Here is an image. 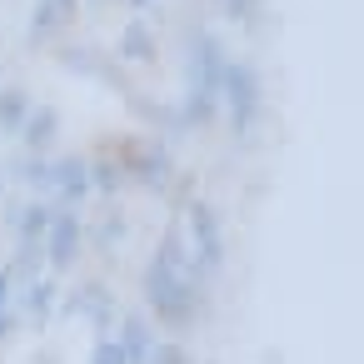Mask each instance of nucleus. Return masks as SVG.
Returning <instances> with one entry per match:
<instances>
[{"instance_id": "nucleus-10", "label": "nucleus", "mask_w": 364, "mask_h": 364, "mask_svg": "<svg viewBox=\"0 0 364 364\" xmlns=\"http://www.w3.org/2000/svg\"><path fill=\"white\" fill-rule=\"evenodd\" d=\"M120 55H125L130 65H140V60L150 65V60H155V36L145 31V21H130V26L120 31Z\"/></svg>"}, {"instance_id": "nucleus-12", "label": "nucleus", "mask_w": 364, "mask_h": 364, "mask_svg": "<svg viewBox=\"0 0 364 364\" xmlns=\"http://www.w3.org/2000/svg\"><path fill=\"white\" fill-rule=\"evenodd\" d=\"M26 115H31V95L26 90H0V130L6 135H21V125H26Z\"/></svg>"}, {"instance_id": "nucleus-19", "label": "nucleus", "mask_w": 364, "mask_h": 364, "mask_svg": "<svg viewBox=\"0 0 364 364\" xmlns=\"http://www.w3.org/2000/svg\"><path fill=\"white\" fill-rule=\"evenodd\" d=\"M120 235H125V220H120V215H110V225L100 230V245H115Z\"/></svg>"}, {"instance_id": "nucleus-16", "label": "nucleus", "mask_w": 364, "mask_h": 364, "mask_svg": "<svg viewBox=\"0 0 364 364\" xmlns=\"http://www.w3.org/2000/svg\"><path fill=\"white\" fill-rule=\"evenodd\" d=\"M90 364H125V349H120V339H115V334L95 339V349H90Z\"/></svg>"}, {"instance_id": "nucleus-6", "label": "nucleus", "mask_w": 364, "mask_h": 364, "mask_svg": "<svg viewBox=\"0 0 364 364\" xmlns=\"http://www.w3.org/2000/svg\"><path fill=\"white\" fill-rule=\"evenodd\" d=\"M55 304H60L55 274H41V279H31V284L21 289V314H31V324H46V319L55 314Z\"/></svg>"}, {"instance_id": "nucleus-22", "label": "nucleus", "mask_w": 364, "mask_h": 364, "mask_svg": "<svg viewBox=\"0 0 364 364\" xmlns=\"http://www.w3.org/2000/svg\"><path fill=\"white\" fill-rule=\"evenodd\" d=\"M125 6H130V11H145V6H150V0H125Z\"/></svg>"}, {"instance_id": "nucleus-5", "label": "nucleus", "mask_w": 364, "mask_h": 364, "mask_svg": "<svg viewBox=\"0 0 364 364\" xmlns=\"http://www.w3.org/2000/svg\"><path fill=\"white\" fill-rule=\"evenodd\" d=\"M50 190H60V195H65V210H75V205L90 195V160L65 155L60 165H50Z\"/></svg>"}, {"instance_id": "nucleus-17", "label": "nucleus", "mask_w": 364, "mask_h": 364, "mask_svg": "<svg viewBox=\"0 0 364 364\" xmlns=\"http://www.w3.org/2000/svg\"><path fill=\"white\" fill-rule=\"evenodd\" d=\"M145 364H190V354H185L180 344H155Z\"/></svg>"}, {"instance_id": "nucleus-7", "label": "nucleus", "mask_w": 364, "mask_h": 364, "mask_svg": "<svg viewBox=\"0 0 364 364\" xmlns=\"http://www.w3.org/2000/svg\"><path fill=\"white\" fill-rule=\"evenodd\" d=\"M115 339H120V349H125V364H145V359H150V349L160 344V339H155V329H150L140 314H120Z\"/></svg>"}, {"instance_id": "nucleus-4", "label": "nucleus", "mask_w": 364, "mask_h": 364, "mask_svg": "<svg viewBox=\"0 0 364 364\" xmlns=\"http://www.w3.org/2000/svg\"><path fill=\"white\" fill-rule=\"evenodd\" d=\"M80 259V215L75 210H55L50 230H46V264L50 269H70Z\"/></svg>"}, {"instance_id": "nucleus-1", "label": "nucleus", "mask_w": 364, "mask_h": 364, "mask_svg": "<svg viewBox=\"0 0 364 364\" xmlns=\"http://www.w3.org/2000/svg\"><path fill=\"white\" fill-rule=\"evenodd\" d=\"M145 299H150V309H155V319H160V324L185 329V324L195 319L200 284H195V279H185V274H175V269L165 264V255L155 250V259L145 264Z\"/></svg>"}, {"instance_id": "nucleus-9", "label": "nucleus", "mask_w": 364, "mask_h": 364, "mask_svg": "<svg viewBox=\"0 0 364 364\" xmlns=\"http://www.w3.org/2000/svg\"><path fill=\"white\" fill-rule=\"evenodd\" d=\"M50 205L46 200H31V205H21V215H16V235H21V245H41L46 240V230H50Z\"/></svg>"}, {"instance_id": "nucleus-20", "label": "nucleus", "mask_w": 364, "mask_h": 364, "mask_svg": "<svg viewBox=\"0 0 364 364\" xmlns=\"http://www.w3.org/2000/svg\"><path fill=\"white\" fill-rule=\"evenodd\" d=\"M250 6H255V0H225V11H230V21H250Z\"/></svg>"}, {"instance_id": "nucleus-2", "label": "nucleus", "mask_w": 364, "mask_h": 364, "mask_svg": "<svg viewBox=\"0 0 364 364\" xmlns=\"http://www.w3.org/2000/svg\"><path fill=\"white\" fill-rule=\"evenodd\" d=\"M185 245H190L200 274H215V269H220V259H225V235H220V220H215V210H210L205 200H190V210H185Z\"/></svg>"}, {"instance_id": "nucleus-3", "label": "nucleus", "mask_w": 364, "mask_h": 364, "mask_svg": "<svg viewBox=\"0 0 364 364\" xmlns=\"http://www.w3.org/2000/svg\"><path fill=\"white\" fill-rule=\"evenodd\" d=\"M220 100H225V110H230L235 135H245V130H250V120H255V110H259V85H255V70H250V65L225 60V70H220Z\"/></svg>"}, {"instance_id": "nucleus-14", "label": "nucleus", "mask_w": 364, "mask_h": 364, "mask_svg": "<svg viewBox=\"0 0 364 364\" xmlns=\"http://www.w3.org/2000/svg\"><path fill=\"white\" fill-rule=\"evenodd\" d=\"M90 324H95V334L105 339V334H115V324H120V309H115V299L110 294H100L95 299V309H90Z\"/></svg>"}, {"instance_id": "nucleus-15", "label": "nucleus", "mask_w": 364, "mask_h": 364, "mask_svg": "<svg viewBox=\"0 0 364 364\" xmlns=\"http://www.w3.org/2000/svg\"><path fill=\"white\" fill-rule=\"evenodd\" d=\"M21 180H26V185H36V190H50V160L26 155V160H21Z\"/></svg>"}, {"instance_id": "nucleus-8", "label": "nucleus", "mask_w": 364, "mask_h": 364, "mask_svg": "<svg viewBox=\"0 0 364 364\" xmlns=\"http://www.w3.org/2000/svg\"><path fill=\"white\" fill-rule=\"evenodd\" d=\"M55 125H60V115H55L50 105H31V115H26V125H21L26 150H31V155H41V150L55 140Z\"/></svg>"}, {"instance_id": "nucleus-18", "label": "nucleus", "mask_w": 364, "mask_h": 364, "mask_svg": "<svg viewBox=\"0 0 364 364\" xmlns=\"http://www.w3.org/2000/svg\"><path fill=\"white\" fill-rule=\"evenodd\" d=\"M16 324H21V314H16V309H0V344L16 339Z\"/></svg>"}, {"instance_id": "nucleus-21", "label": "nucleus", "mask_w": 364, "mask_h": 364, "mask_svg": "<svg viewBox=\"0 0 364 364\" xmlns=\"http://www.w3.org/2000/svg\"><path fill=\"white\" fill-rule=\"evenodd\" d=\"M11 294H16V284H11L6 264H0V309H11Z\"/></svg>"}, {"instance_id": "nucleus-11", "label": "nucleus", "mask_w": 364, "mask_h": 364, "mask_svg": "<svg viewBox=\"0 0 364 364\" xmlns=\"http://www.w3.org/2000/svg\"><path fill=\"white\" fill-rule=\"evenodd\" d=\"M41 269H46V250L41 245H21L16 250V259L6 264V274H11V284H31V279H41Z\"/></svg>"}, {"instance_id": "nucleus-13", "label": "nucleus", "mask_w": 364, "mask_h": 364, "mask_svg": "<svg viewBox=\"0 0 364 364\" xmlns=\"http://www.w3.org/2000/svg\"><path fill=\"white\" fill-rule=\"evenodd\" d=\"M120 170H125L120 160H110V155H100V160L90 165V185H95L100 195H115V190H120V180H125Z\"/></svg>"}]
</instances>
